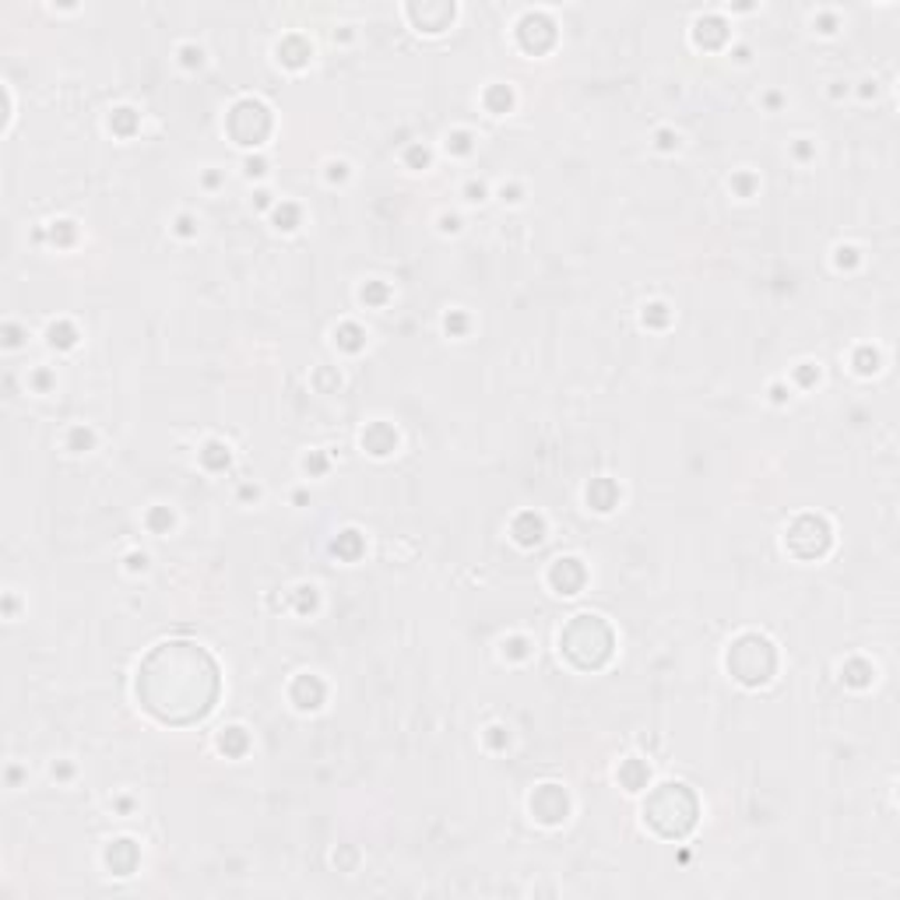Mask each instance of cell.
Masks as SVG:
<instances>
[{"label":"cell","instance_id":"6da1fadb","mask_svg":"<svg viewBox=\"0 0 900 900\" xmlns=\"http://www.w3.org/2000/svg\"><path fill=\"white\" fill-rule=\"evenodd\" d=\"M560 647L574 657L577 665H584V669H595V665H602L605 657H609V651H612V633H609V626L595 616V626H591V636H584V626H581V616L574 620L566 626V633L560 636Z\"/></svg>","mask_w":900,"mask_h":900},{"label":"cell","instance_id":"7a4b0ae2","mask_svg":"<svg viewBox=\"0 0 900 900\" xmlns=\"http://www.w3.org/2000/svg\"><path fill=\"white\" fill-rule=\"evenodd\" d=\"M647 820L654 823V830L669 833V838H683V833L693 827L696 820V802L693 795L683 799V805H672V784H665L647 805Z\"/></svg>","mask_w":900,"mask_h":900},{"label":"cell","instance_id":"3957f363","mask_svg":"<svg viewBox=\"0 0 900 900\" xmlns=\"http://www.w3.org/2000/svg\"><path fill=\"white\" fill-rule=\"evenodd\" d=\"M229 130H233V138L239 145H260L265 141V135L271 130V117H268V109L247 99V102H239L233 109V117H229Z\"/></svg>","mask_w":900,"mask_h":900},{"label":"cell","instance_id":"277c9868","mask_svg":"<svg viewBox=\"0 0 900 900\" xmlns=\"http://www.w3.org/2000/svg\"><path fill=\"white\" fill-rule=\"evenodd\" d=\"M553 581L560 587V595H577V587L584 584V570L577 560H560L553 566Z\"/></svg>","mask_w":900,"mask_h":900}]
</instances>
